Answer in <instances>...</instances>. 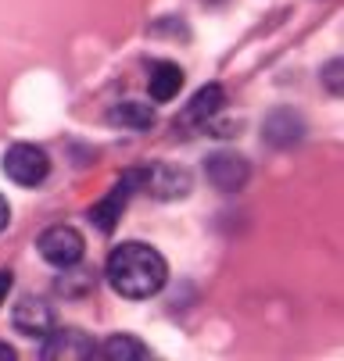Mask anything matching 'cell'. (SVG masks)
<instances>
[{"instance_id": "cell-1", "label": "cell", "mask_w": 344, "mask_h": 361, "mask_svg": "<svg viewBox=\"0 0 344 361\" xmlns=\"http://www.w3.org/2000/svg\"><path fill=\"white\" fill-rule=\"evenodd\" d=\"M112 290L126 300H147V297H155L165 279H169V265H165V257L151 247V243H119L108 257V269H105Z\"/></svg>"}, {"instance_id": "cell-2", "label": "cell", "mask_w": 344, "mask_h": 361, "mask_svg": "<svg viewBox=\"0 0 344 361\" xmlns=\"http://www.w3.org/2000/svg\"><path fill=\"white\" fill-rule=\"evenodd\" d=\"M4 176L18 186H40L51 176V158H47V150L36 147V143H15L4 154Z\"/></svg>"}, {"instance_id": "cell-3", "label": "cell", "mask_w": 344, "mask_h": 361, "mask_svg": "<svg viewBox=\"0 0 344 361\" xmlns=\"http://www.w3.org/2000/svg\"><path fill=\"white\" fill-rule=\"evenodd\" d=\"M36 250H40V257H43L47 265H54V269H72V265L83 262L86 243H83L79 229H72V226H51L47 233H40Z\"/></svg>"}, {"instance_id": "cell-4", "label": "cell", "mask_w": 344, "mask_h": 361, "mask_svg": "<svg viewBox=\"0 0 344 361\" xmlns=\"http://www.w3.org/2000/svg\"><path fill=\"white\" fill-rule=\"evenodd\" d=\"M93 340L79 329H51L47 333V343L40 350L43 361H86L93 357Z\"/></svg>"}, {"instance_id": "cell-5", "label": "cell", "mask_w": 344, "mask_h": 361, "mask_svg": "<svg viewBox=\"0 0 344 361\" xmlns=\"http://www.w3.org/2000/svg\"><path fill=\"white\" fill-rule=\"evenodd\" d=\"M136 186H140V172H129L119 186H112L105 193V200H97L93 208H90V222L101 229V233H112L115 222H119V215H122V208H126V200H129V193Z\"/></svg>"}, {"instance_id": "cell-6", "label": "cell", "mask_w": 344, "mask_h": 361, "mask_svg": "<svg viewBox=\"0 0 344 361\" xmlns=\"http://www.w3.org/2000/svg\"><path fill=\"white\" fill-rule=\"evenodd\" d=\"M15 329L18 333H29V336H47L54 329V307L47 304L43 297H22L15 315H11Z\"/></svg>"}, {"instance_id": "cell-7", "label": "cell", "mask_w": 344, "mask_h": 361, "mask_svg": "<svg viewBox=\"0 0 344 361\" xmlns=\"http://www.w3.org/2000/svg\"><path fill=\"white\" fill-rule=\"evenodd\" d=\"M208 179H212L215 190L233 193V190L244 186V179H248V161H244L240 154H233V150H219V154L208 158Z\"/></svg>"}, {"instance_id": "cell-8", "label": "cell", "mask_w": 344, "mask_h": 361, "mask_svg": "<svg viewBox=\"0 0 344 361\" xmlns=\"http://www.w3.org/2000/svg\"><path fill=\"white\" fill-rule=\"evenodd\" d=\"M140 186H147L155 197L169 200V197H183L190 190V176L183 169H172V165H151L140 172Z\"/></svg>"}, {"instance_id": "cell-9", "label": "cell", "mask_w": 344, "mask_h": 361, "mask_svg": "<svg viewBox=\"0 0 344 361\" xmlns=\"http://www.w3.org/2000/svg\"><path fill=\"white\" fill-rule=\"evenodd\" d=\"M183 86V68L172 65V61H158L151 68V79H147V90H151V100H158V104H169V100H176Z\"/></svg>"}, {"instance_id": "cell-10", "label": "cell", "mask_w": 344, "mask_h": 361, "mask_svg": "<svg viewBox=\"0 0 344 361\" xmlns=\"http://www.w3.org/2000/svg\"><path fill=\"white\" fill-rule=\"evenodd\" d=\"M108 122L119 126V129H151L155 126V111L140 104V100H122L108 111Z\"/></svg>"}, {"instance_id": "cell-11", "label": "cell", "mask_w": 344, "mask_h": 361, "mask_svg": "<svg viewBox=\"0 0 344 361\" xmlns=\"http://www.w3.org/2000/svg\"><path fill=\"white\" fill-rule=\"evenodd\" d=\"M223 104H226V93H223V86H219V82H208L205 90H198V93H194L190 108H186V118H190V122L212 118V115H215Z\"/></svg>"}, {"instance_id": "cell-12", "label": "cell", "mask_w": 344, "mask_h": 361, "mask_svg": "<svg viewBox=\"0 0 344 361\" xmlns=\"http://www.w3.org/2000/svg\"><path fill=\"white\" fill-rule=\"evenodd\" d=\"M101 357H112V361H126V357H133V361H140V357H147L151 350H147L136 336H129V333H115V336H108V343L97 350Z\"/></svg>"}, {"instance_id": "cell-13", "label": "cell", "mask_w": 344, "mask_h": 361, "mask_svg": "<svg viewBox=\"0 0 344 361\" xmlns=\"http://www.w3.org/2000/svg\"><path fill=\"white\" fill-rule=\"evenodd\" d=\"M11 286H15V276H11V269H0V307H4V300H8Z\"/></svg>"}, {"instance_id": "cell-14", "label": "cell", "mask_w": 344, "mask_h": 361, "mask_svg": "<svg viewBox=\"0 0 344 361\" xmlns=\"http://www.w3.org/2000/svg\"><path fill=\"white\" fill-rule=\"evenodd\" d=\"M11 226V204L4 200V193H0V233H4Z\"/></svg>"}, {"instance_id": "cell-15", "label": "cell", "mask_w": 344, "mask_h": 361, "mask_svg": "<svg viewBox=\"0 0 344 361\" xmlns=\"http://www.w3.org/2000/svg\"><path fill=\"white\" fill-rule=\"evenodd\" d=\"M4 357H18V354H15V347H8V343H0V361H4Z\"/></svg>"}]
</instances>
